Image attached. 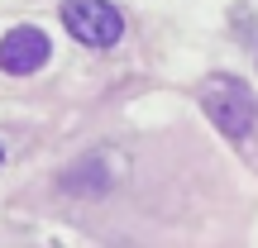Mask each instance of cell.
Wrapping results in <instances>:
<instances>
[{"label": "cell", "mask_w": 258, "mask_h": 248, "mask_svg": "<svg viewBox=\"0 0 258 248\" xmlns=\"http://www.w3.org/2000/svg\"><path fill=\"white\" fill-rule=\"evenodd\" d=\"M201 110L211 115V124L225 138H244L253 129V120H258V101H253V91L239 76H211L201 86Z\"/></svg>", "instance_id": "cell-1"}, {"label": "cell", "mask_w": 258, "mask_h": 248, "mask_svg": "<svg viewBox=\"0 0 258 248\" xmlns=\"http://www.w3.org/2000/svg\"><path fill=\"white\" fill-rule=\"evenodd\" d=\"M62 29L86 48H115L124 38V15L110 0H62Z\"/></svg>", "instance_id": "cell-2"}, {"label": "cell", "mask_w": 258, "mask_h": 248, "mask_svg": "<svg viewBox=\"0 0 258 248\" xmlns=\"http://www.w3.org/2000/svg\"><path fill=\"white\" fill-rule=\"evenodd\" d=\"M48 57H53V43H48V34L34 29V24H19V29H10V34L0 38V72H10V76L38 72Z\"/></svg>", "instance_id": "cell-3"}, {"label": "cell", "mask_w": 258, "mask_h": 248, "mask_svg": "<svg viewBox=\"0 0 258 248\" xmlns=\"http://www.w3.org/2000/svg\"><path fill=\"white\" fill-rule=\"evenodd\" d=\"M0 162H5V153H0Z\"/></svg>", "instance_id": "cell-4"}]
</instances>
